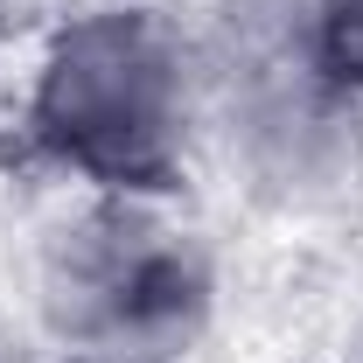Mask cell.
<instances>
[{
  "instance_id": "obj_3",
  "label": "cell",
  "mask_w": 363,
  "mask_h": 363,
  "mask_svg": "<svg viewBox=\"0 0 363 363\" xmlns=\"http://www.w3.org/2000/svg\"><path fill=\"white\" fill-rule=\"evenodd\" d=\"M203 147L266 210H335L363 189V91L335 84L315 56L230 49L210 63Z\"/></svg>"
},
{
  "instance_id": "obj_1",
  "label": "cell",
  "mask_w": 363,
  "mask_h": 363,
  "mask_svg": "<svg viewBox=\"0 0 363 363\" xmlns=\"http://www.w3.org/2000/svg\"><path fill=\"white\" fill-rule=\"evenodd\" d=\"M210 56L154 0H91L43 35L21 133L84 196H168L203 147Z\"/></svg>"
},
{
  "instance_id": "obj_7",
  "label": "cell",
  "mask_w": 363,
  "mask_h": 363,
  "mask_svg": "<svg viewBox=\"0 0 363 363\" xmlns=\"http://www.w3.org/2000/svg\"><path fill=\"white\" fill-rule=\"evenodd\" d=\"M342 363H363V321L350 328V342H342Z\"/></svg>"
},
{
  "instance_id": "obj_4",
  "label": "cell",
  "mask_w": 363,
  "mask_h": 363,
  "mask_svg": "<svg viewBox=\"0 0 363 363\" xmlns=\"http://www.w3.org/2000/svg\"><path fill=\"white\" fill-rule=\"evenodd\" d=\"M217 21H224L230 49H252V56H308L315 43V21L328 0H210Z\"/></svg>"
},
{
  "instance_id": "obj_8",
  "label": "cell",
  "mask_w": 363,
  "mask_h": 363,
  "mask_svg": "<svg viewBox=\"0 0 363 363\" xmlns=\"http://www.w3.org/2000/svg\"><path fill=\"white\" fill-rule=\"evenodd\" d=\"M56 363H63V357H56Z\"/></svg>"
},
{
  "instance_id": "obj_2",
  "label": "cell",
  "mask_w": 363,
  "mask_h": 363,
  "mask_svg": "<svg viewBox=\"0 0 363 363\" xmlns=\"http://www.w3.org/2000/svg\"><path fill=\"white\" fill-rule=\"evenodd\" d=\"M35 315L63 363H189L217 321V259L168 196H84L35 252Z\"/></svg>"
},
{
  "instance_id": "obj_6",
  "label": "cell",
  "mask_w": 363,
  "mask_h": 363,
  "mask_svg": "<svg viewBox=\"0 0 363 363\" xmlns=\"http://www.w3.org/2000/svg\"><path fill=\"white\" fill-rule=\"evenodd\" d=\"M0 363H35L28 350H21V335H14V328H0Z\"/></svg>"
},
{
  "instance_id": "obj_5",
  "label": "cell",
  "mask_w": 363,
  "mask_h": 363,
  "mask_svg": "<svg viewBox=\"0 0 363 363\" xmlns=\"http://www.w3.org/2000/svg\"><path fill=\"white\" fill-rule=\"evenodd\" d=\"M308 56H315L335 84L363 91V0H328V7H321Z\"/></svg>"
}]
</instances>
